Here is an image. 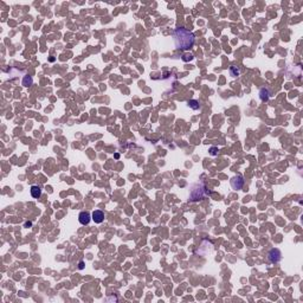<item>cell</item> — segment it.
I'll list each match as a JSON object with an SVG mask.
<instances>
[{
  "label": "cell",
  "mask_w": 303,
  "mask_h": 303,
  "mask_svg": "<svg viewBox=\"0 0 303 303\" xmlns=\"http://www.w3.org/2000/svg\"><path fill=\"white\" fill-rule=\"evenodd\" d=\"M172 37L173 42L175 44V48L180 49V50H188L194 44V35L184 27L175 29Z\"/></svg>",
  "instance_id": "1"
},
{
  "label": "cell",
  "mask_w": 303,
  "mask_h": 303,
  "mask_svg": "<svg viewBox=\"0 0 303 303\" xmlns=\"http://www.w3.org/2000/svg\"><path fill=\"white\" fill-rule=\"evenodd\" d=\"M210 194L207 187L205 182H196V185L192 186L191 188V193H190V200L191 201H198V200H202L205 196Z\"/></svg>",
  "instance_id": "2"
},
{
  "label": "cell",
  "mask_w": 303,
  "mask_h": 303,
  "mask_svg": "<svg viewBox=\"0 0 303 303\" xmlns=\"http://www.w3.org/2000/svg\"><path fill=\"white\" fill-rule=\"evenodd\" d=\"M282 259V253L278 249H271L267 252V261L271 264H277Z\"/></svg>",
  "instance_id": "3"
},
{
  "label": "cell",
  "mask_w": 303,
  "mask_h": 303,
  "mask_svg": "<svg viewBox=\"0 0 303 303\" xmlns=\"http://www.w3.org/2000/svg\"><path fill=\"white\" fill-rule=\"evenodd\" d=\"M230 184H231V187L233 188V190H236V191L242 190V188H243V186H244L243 175L238 174V175H236V177H233V178L230 180Z\"/></svg>",
  "instance_id": "4"
},
{
  "label": "cell",
  "mask_w": 303,
  "mask_h": 303,
  "mask_svg": "<svg viewBox=\"0 0 303 303\" xmlns=\"http://www.w3.org/2000/svg\"><path fill=\"white\" fill-rule=\"evenodd\" d=\"M91 220V214L88 211H82L81 213L78 214V221L82 224V225H88Z\"/></svg>",
  "instance_id": "5"
},
{
  "label": "cell",
  "mask_w": 303,
  "mask_h": 303,
  "mask_svg": "<svg viewBox=\"0 0 303 303\" xmlns=\"http://www.w3.org/2000/svg\"><path fill=\"white\" fill-rule=\"evenodd\" d=\"M91 219L94 220L96 224H101L102 221L104 220V212L101 211V210H95L91 213Z\"/></svg>",
  "instance_id": "6"
},
{
  "label": "cell",
  "mask_w": 303,
  "mask_h": 303,
  "mask_svg": "<svg viewBox=\"0 0 303 303\" xmlns=\"http://www.w3.org/2000/svg\"><path fill=\"white\" fill-rule=\"evenodd\" d=\"M259 98H261L263 102L267 101L270 98V90L267 89V88H262L259 90Z\"/></svg>",
  "instance_id": "7"
},
{
  "label": "cell",
  "mask_w": 303,
  "mask_h": 303,
  "mask_svg": "<svg viewBox=\"0 0 303 303\" xmlns=\"http://www.w3.org/2000/svg\"><path fill=\"white\" fill-rule=\"evenodd\" d=\"M31 196H33L35 199H38L39 196H42V188L39 186H31Z\"/></svg>",
  "instance_id": "8"
},
{
  "label": "cell",
  "mask_w": 303,
  "mask_h": 303,
  "mask_svg": "<svg viewBox=\"0 0 303 303\" xmlns=\"http://www.w3.org/2000/svg\"><path fill=\"white\" fill-rule=\"evenodd\" d=\"M188 107L192 108L193 110H198L199 108H200V103L196 101V100H191V101H188Z\"/></svg>",
  "instance_id": "9"
},
{
  "label": "cell",
  "mask_w": 303,
  "mask_h": 303,
  "mask_svg": "<svg viewBox=\"0 0 303 303\" xmlns=\"http://www.w3.org/2000/svg\"><path fill=\"white\" fill-rule=\"evenodd\" d=\"M32 83H33V79H32V77H30V76H25V77L23 78V82H21V84H23L24 87H30V85H32Z\"/></svg>",
  "instance_id": "10"
},
{
  "label": "cell",
  "mask_w": 303,
  "mask_h": 303,
  "mask_svg": "<svg viewBox=\"0 0 303 303\" xmlns=\"http://www.w3.org/2000/svg\"><path fill=\"white\" fill-rule=\"evenodd\" d=\"M239 73H240L239 68H237V66H231L230 68V75L232 77H237V76H239Z\"/></svg>",
  "instance_id": "11"
},
{
  "label": "cell",
  "mask_w": 303,
  "mask_h": 303,
  "mask_svg": "<svg viewBox=\"0 0 303 303\" xmlns=\"http://www.w3.org/2000/svg\"><path fill=\"white\" fill-rule=\"evenodd\" d=\"M193 59V56L191 54H185L184 56H182V60L184 62H188V60H192Z\"/></svg>",
  "instance_id": "12"
},
{
  "label": "cell",
  "mask_w": 303,
  "mask_h": 303,
  "mask_svg": "<svg viewBox=\"0 0 303 303\" xmlns=\"http://www.w3.org/2000/svg\"><path fill=\"white\" fill-rule=\"evenodd\" d=\"M217 152H218V148H217V147H211V148H210V154L211 155H217L218 154Z\"/></svg>",
  "instance_id": "13"
},
{
  "label": "cell",
  "mask_w": 303,
  "mask_h": 303,
  "mask_svg": "<svg viewBox=\"0 0 303 303\" xmlns=\"http://www.w3.org/2000/svg\"><path fill=\"white\" fill-rule=\"evenodd\" d=\"M79 269H83V262H79Z\"/></svg>",
  "instance_id": "14"
}]
</instances>
